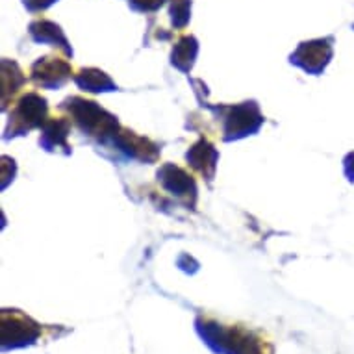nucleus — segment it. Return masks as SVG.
<instances>
[{
	"mask_svg": "<svg viewBox=\"0 0 354 354\" xmlns=\"http://www.w3.org/2000/svg\"><path fill=\"white\" fill-rule=\"evenodd\" d=\"M67 104H71V110L75 113L76 121L82 127V130L93 132L97 136L113 134L117 130V121L111 115H108L102 108L89 102V100L73 99Z\"/></svg>",
	"mask_w": 354,
	"mask_h": 354,
	"instance_id": "nucleus-1",
	"label": "nucleus"
},
{
	"mask_svg": "<svg viewBox=\"0 0 354 354\" xmlns=\"http://www.w3.org/2000/svg\"><path fill=\"white\" fill-rule=\"evenodd\" d=\"M47 115V102L45 99H41L37 95H28L21 100L15 117H13V132L19 130H28L32 127H37L39 122H43Z\"/></svg>",
	"mask_w": 354,
	"mask_h": 354,
	"instance_id": "nucleus-2",
	"label": "nucleus"
},
{
	"mask_svg": "<svg viewBox=\"0 0 354 354\" xmlns=\"http://www.w3.org/2000/svg\"><path fill=\"white\" fill-rule=\"evenodd\" d=\"M71 76L69 65L62 59L45 58L34 65V78L41 86H62Z\"/></svg>",
	"mask_w": 354,
	"mask_h": 354,
	"instance_id": "nucleus-3",
	"label": "nucleus"
},
{
	"mask_svg": "<svg viewBox=\"0 0 354 354\" xmlns=\"http://www.w3.org/2000/svg\"><path fill=\"white\" fill-rule=\"evenodd\" d=\"M308 58H312V59L308 62V65L304 67V69H310V71L321 69V67L328 62V58H330V48L321 47V43H310V45L306 43V45L299 50V54H297V62L301 64L302 59H308Z\"/></svg>",
	"mask_w": 354,
	"mask_h": 354,
	"instance_id": "nucleus-4",
	"label": "nucleus"
},
{
	"mask_svg": "<svg viewBox=\"0 0 354 354\" xmlns=\"http://www.w3.org/2000/svg\"><path fill=\"white\" fill-rule=\"evenodd\" d=\"M122 149H127L128 152H132L136 156L145 158V160H152V158L156 156V147L151 145L147 140H141L138 136H134L132 132H124L121 136V140H119Z\"/></svg>",
	"mask_w": 354,
	"mask_h": 354,
	"instance_id": "nucleus-5",
	"label": "nucleus"
},
{
	"mask_svg": "<svg viewBox=\"0 0 354 354\" xmlns=\"http://www.w3.org/2000/svg\"><path fill=\"white\" fill-rule=\"evenodd\" d=\"M76 82L80 84V87L87 89V91H108L110 87H113V84L110 82V78L100 73V71H82L80 76L76 78Z\"/></svg>",
	"mask_w": 354,
	"mask_h": 354,
	"instance_id": "nucleus-6",
	"label": "nucleus"
},
{
	"mask_svg": "<svg viewBox=\"0 0 354 354\" xmlns=\"http://www.w3.org/2000/svg\"><path fill=\"white\" fill-rule=\"evenodd\" d=\"M26 323H28V319H24V317H21V315H17V317H12V323L8 325V321H2V325H8L12 326V336L6 337V339H2L4 342V345H8L10 343V339H12V345H15V342L17 339H26V342H30V339H34L35 334H37V330H35L34 326H26Z\"/></svg>",
	"mask_w": 354,
	"mask_h": 354,
	"instance_id": "nucleus-7",
	"label": "nucleus"
},
{
	"mask_svg": "<svg viewBox=\"0 0 354 354\" xmlns=\"http://www.w3.org/2000/svg\"><path fill=\"white\" fill-rule=\"evenodd\" d=\"M187 160L204 173V171H206V165H208V163L209 165H214L215 162L214 147L208 145V143H204V141H201V143L193 147L192 152L187 154Z\"/></svg>",
	"mask_w": 354,
	"mask_h": 354,
	"instance_id": "nucleus-8",
	"label": "nucleus"
},
{
	"mask_svg": "<svg viewBox=\"0 0 354 354\" xmlns=\"http://www.w3.org/2000/svg\"><path fill=\"white\" fill-rule=\"evenodd\" d=\"M67 130H69V127H67V122L65 121L50 122V124L47 127V130H45V138H43L45 145L54 147V145H59V143H65Z\"/></svg>",
	"mask_w": 354,
	"mask_h": 354,
	"instance_id": "nucleus-9",
	"label": "nucleus"
}]
</instances>
